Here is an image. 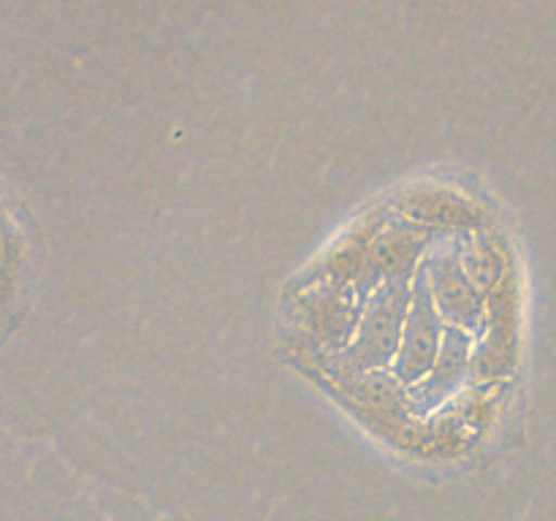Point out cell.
I'll list each match as a JSON object with an SVG mask.
<instances>
[]
</instances>
